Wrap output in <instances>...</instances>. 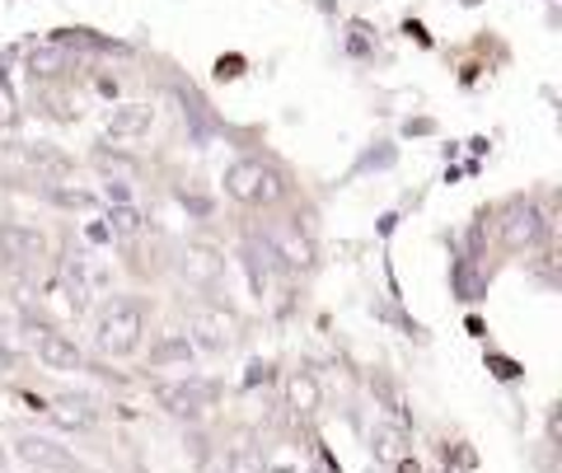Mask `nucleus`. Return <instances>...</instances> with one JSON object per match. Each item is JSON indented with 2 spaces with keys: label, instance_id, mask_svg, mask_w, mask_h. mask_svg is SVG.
<instances>
[{
  "label": "nucleus",
  "instance_id": "1",
  "mask_svg": "<svg viewBox=\"0 0 562 473\" xmlns=\"http://www.w3.org/2000/svg\"><path fill=\"white\" fill-rule=\"evenodd\" d=\"M146 324H150V309L140 295H109L94 314V328H90V347L99 361H127L146 347Z\"/></svg>",
  "mask_w": 562,
  "mask_h": 473
},
{
  "label": "nucleus",
  "instance_id": "2",
  "mask_svg": "<svg viewBox=\"0 0 562 473\" xmlns=\"http://www.w3.org/2000/svg\"><path fill=\"white\" fill-rule=\"evenodd\" d=\"M183 338L192 347H202V352H211V357H225V352H235V347H239L244 319L225 301L198 295V301L188 305V333H183Z\"/></svg>",
  "mask_w": 562,
  "mask_h": 473
},
{
  "label": "nucleus",
  "instance_id": "3",
  "mask_svg": "<svg viewBox=\"0 0 562 473\" xmlns=\"http://www.w3.org/2000/svg\"><path fill=\"white\" fill-rule=\"evenodd\" d=\"M225 192H231L239 206H277L291 192V183L272 160L249 155V160H235L231 169H225Z\"/></svg>",
  "mask_w": 562,
  "mask_h": 473
},
{
  "label": "nucleus",
  "instance_id": "4",
  "mask_svg": "<svg viewBox=\"0 0 562 473\" xmlns=\"http://www.w3.org/2000/svg\"><path fill=\"white\" fill-rule=\"evenodd\" d=\"M29 338H33V352H38V361L47 365V371H57V375H76V371H85L90 365V357H85V347L70 338V333H61V328H52V324H43V319H33L29 314Z\"/></svg>",
  "mask_w": 562,
  "mask_h": 473
},
{
  "label": "nucleus",
  "instance_id": "5",
  "mask_svg": "<svg viewBox=\"0 0 562 473\" xmlns=\"http://www.w3.org/2000/svg\"><path fill=\"white\" fill-rule=\"evenodd\" d=\"M52 258V239L38 225H0V262L14 272H38Z\"/></svg>",
  "mask_w": 562,
  "mask_h": 473
},
{
  "label": "nucleus",
  "instance_id": "6",
  "mask_svg": "<svg viewBox=\"0 0 562 473\" xmlns=\"http://www.w3.org/2000/svg\"><path fill=\"white\" fill-rule=\"evenodd\" d=\"M160 408L179 423H202V417L216 408V384L198 380V375H183L173 384H160Z\"/></svg>",
  "mask_w": 562,
  "mask_h": 473
},
{
  "label": "nucleus",
  "instance_id": "7",
  "mask_svg": "<svg viewBox=\"0 0 562 473\" xmlns=\"http://www.w3.org/2000/svg\"><path fill=\"white\" fill-rule=\"evenodd\" d=\"M169 268L179 272L198 295H211L225 282V254L211 249V244H188V249H179V258H173Z\"/></svg>",
  "mask_w": 562,
  "mask_h": 473
},
{
  "label": "nucleus",
  "instance_id": "8",
  "mask_svg": "<svg viewBox=\"0 0 562 473\" xmlns=\"http://www.w3.org/2000/svg\"><path fill=\"white\" fill-rule=\"evenodd\" d=\"M14 454H20L29 469H38V473H94L90 464H80L66 446L47 441V436H20V441H14Z\"/></svg>",
  "mask_w": 562,
  "mask_h": 473
},
{
  "label": "nucleus",
  "instance_id": "9",
  "mask_svg": "<svg viewBox=\"0 0 562 473\" xmlns=\"http://www.w3.org/2000/svg\"><path fill=\"white\" fill-rule=\"evenodd\" d=\"M543 230H549V221H543V212L535 202H512L506 206V221H502V244L506 249H535V244L543 239Z\"/></svg>",
  "mask_w": 562,
  "mask_h": 473
},
{
  "label": "nucleus",
  "instance_id": "10",
  "mask_svg": "<svg viewBox=\"0 0 562 473\" xmlns=\"http://www.w3.org/2000/svg\"><path fill=\"white\" fill-rule=\"evenodd\" d=\"M281 390H286V408H291L295 417H314V413H319L324 394H319V380H314L310 371H291Z\"/></svg>",
  "mask_w": 562,
  "mask_h": 473
},
{
  "label": "nucleus",
  "instance_id": "11",
  "mask_svg": "<svg viewBox=\"0 0 562 473\" xmlns=\"http://www.w3.org/2000/svg\"><path fill=\"white\" fill-rule=\"evenodd\" d=\"M150 122H155V109L150 103H122V109L109 113V122H103V132L109 136H140V132H150Z\"/></svg>",
  "mask_w": 562,
  "mask_h": 473
},
{
  "label": "nucleus",
  "instance_id": "12",
  "mask_svg": "<svg viewBox=\"0 0 562 473\" xmlns=\"http://www.w3.org/2000/svg\"><path fill=\"white\" fill-rule=\"evenodd\" d=\"M109 235L122 239V244H132V239L146 235V216H140L136 202L132 206H113V212H109Z\"/></svg>",
  "mask_w": 562,
  "mask_h": 473
},
{
  "label": "nucleus",
  "instance_id": "13",
  "mask_svg": "<svg viewBox=\"0 0 562 473\" xmlns=\"http://www.w3.org/2000/svg\"><path fill=\"white\" fill-rule=\"evenodd\" d=\"M52 417H57V423L66 427V431H90L94 427V408L85 398H57V408H52Z\"/></svg>",
  "mask_w": 562,
  "mask_h": 473
},
{
  "label": "nucleus",
  "instance_id": "14",
  "mask_svg": "<svg viewBox=\"0 0 562 473\" xmlns=\"http://www.w3.org/2000/svg\"><path fill=\"white\" fill-rule=\"evenodd\" d=\"M371 454H375V469H390L403 460V431L398 427H375L371 431Z\"/></svg>",
  "mask_w": 562,
  "mask_h": 473
},
{
  "label": "nucleus",
  "instance_id": "15",
  "mask_svg": "<svg viewBox=\"0 0 562 473\" xmlns=\"http://www.w3.org/2000/svg\"><path fill=\"white\" fill-rule=\"evenodd\" d=\"M70 61V52H66V43H43V47H33V57H29V66H33V76H57L61 66Z\"/></svg>",
  "mask_w": 562,
  "mask_h": 473
},
{
  "label": "nucleus",
  "instance_id": "16",
  "mask_svg": "<svg viewBox=\"0 0 562 473\" xmlns=\"http://www.w3.org/2000/svg\"><path fill=\"white\" fill-rule=\"evenodd\" d=\"M94 169H103L109 179H117V183H136V160L132 155H109V150H94ZM103 179V183H109Z\"/></svg>",
  "mask_w": 562,
  "mask_h": 473
},
{
  "label": "nucleus",
  "instance_id": "17",
  "mask_svg": "<svg viewBox=\"0 0 562 473\" xmlns=\"http://www.w3.org/2000/svg\"><path fill=\"white\" fill-rule=\"evenodd\" d=\"M221 469L225 473H268V460H262V450H254V446H235Z\"/></svg>",
  "mask_w": 562,
  "mask_h": 473
},
{
  "label": "nucleus",
  "instance_id": "18",
  "mask_svg": "<svg viewBox=\"0 0 562 473\" xmlns=\"http://www.w3.org/2000/svg\"><path fill=\"white\" fill-rule=\"evenodd\" d=\"M150 361H155V365H169V361H179L183 371H188V361H192V342H188V338H165V342H160V347H155V352H150Z\"/></svg>",
  "mask_w": 562,
  "mask_h": 473
},
{
  "label": "nucleus",
  "instance_id": "19",
  "mask_svg": "<svg viewBox=\"0 0 562 473\" xmlns=\"http://www.w3.org/2000/svg\"><path fill=\"white\" fill-rule=\"evenodd\" d=\"M14 122H20V99H14L10 80L0 76V127H14Z\"/></svg>",
  "mask_w": 562,
  "mask_h": 473
},
{
  "label": "nucleus",
  "instance_id": "20",
  "mask_svg": "<svg viewBox=\"0 0 562 473\" xmlns=\"http://www.w3.org/2000/svg\"><path fill=\"white\" fill-rule=\"evenodd\" d=\"M14 365H20V357H14L10 347L0 342V380H5V375H14Z\"/></svg>",
  "mask_w": 562,
  "mask_h": 473
},
{
  "label": "nucleus",
  "instance_id": "21",
  "mask_svg": "<svg viewBox=\"0 0 562 473\" xmlns=\"http://www.w3.org/2000/svg\"><path fill=\"white\" fill-rule=\"evenodd\" d=\"M0 469H5V450H0Z\"/></svg>",
  "mask_w": 562,
  "mask_h": 473
},
{
  "label": "nucleus",
  "instance_id": "22",
  "mask_svg": "<svg viewBox=\"0 0 562 473\" xmlns=\"http://www.w3.org/2000/svg\"><path fill=\"white\" fill-rule=\"evenodd\" d=\"M366 473H384V469H366Z\"/></svg>",
  "mask_w": 562,
  "mask_h": 473
},
{
  "label": "nucleus",
  "instance_id": "23",
  "mask_svg": "<svg viewBox=\"0 0 562 473\" xmlns=\"http://www.w3.org/2000/svg\"><path fill=\"white\" fill-rule=\"evenodd\" d=\"M211 473H225V469H211Z\"/></svg>",
  "mask_w": 562,
  "mask_h": 473
},
{
  "label": "nucleus",
  "instance_id": "24",
  "mask_svg": "<svg viewBox=\"0 0 562 473\" xmlns=\"http://www.w3.org/2000/svg\"><path fill=\"white\" fill-rule=\"evenodd\" d=\"M0 473H10V469H0Z\"/></svg>",
  "mask_w": 562,
  "mask_h": 473
}]
</instances>
